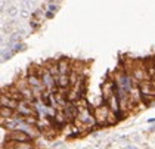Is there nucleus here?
I'll use <instances>...</instances> for the list:
<instances>
[{
  "mask_svg": "<svg viewBox=\"0 0 155 149\" xmlns=\"http://www.w3.org/2000/svg\"><path fill=\"white\" fill-rule=\"evenodd\" d=\"M112 114V111L109 109V106L106 105V104H103L102 102V105L101 106H98L96 109H95V118H96V124L99 127H108L106 126V122H108V118H109V115Z\"/></svg>",
  "mask_w": 155,
  "mask_h": 149,
  "instance_id": "obj_1",
  "label": "nucleus"
},
{
  "mask_svg": "<svg viewBox=\"0 0 155 149\" xmlns=\"http://www.w3.org/2000/svg\"><path fill=\"white\" fill-rule=\"evenodd\" d=\"M16 112H18L21 117H36V118L38 120V114H37V111H36V106H34L31 102H27V101L19 102V106H18Z\"/></svg>",
  "mask_w": 155,
  "mask_h": 149,
  "instance_id": "obj_2",
  "label": "nucleus"
},
{
  "mask_svg": "<svg viewBox=\"0 0 155 149\" xmlns=\"http://www.w3.org/2000/svg\"><path fill=\"white\" fill-rule=\"evenodd\" d=\"M3 142H31L33 143V137L24 130H13L5 137Z\"/></svg>",
  "mask_w": 155,
  "mask_h": 149,
  "instance_id": "obj_3",
  "label": "nucleus"
},
{
  "mask_svg": "<svg viewBox=\"0 0 155 149\" xmlns=\"http://www.w3.org/2000/svg\"><path fill=\"white\" fill-rule=\"evenodd\" d=\"M62 111H64V114H65L66 121H68V122H74L77 120V117H78V112H80L77 102H68V104H66V106Z\"/></svg>",
  "mask_w": 155,
  "mask_h": 149,
  "instance_id": "obj_4",
  "label": "nucleus"
},
{
  "mask_svg": "<svg viewBox=\"0 0 155 149\" xmlns=\"http://www.w3.org/2000/svg\"><path fill=\"white\" fill-rule=\"evenodd\" d=\"M2 93H3V94H6V96H9L10 99H13V101H16V102H22V101H24V96H22L21 90L16 87V84L9 86L8 89H3V90H2Z\"/></svg>",
  "mask_w": 155,
  "mask_h": 149,
  "instance_id": "obj_5",
  "label": "nucleus"
},
{
  "mask_svg": "<svg viewBox=\"0 0 155 149\" xmlns=\"http://www.w3.org/2000/svg\"><path fill=\"white\" fill-rule=\"evenodd\" d=\"M58 68H59V76H70V72L73 69L68 58H61L58 61Z\"/></svg>",
  "mask_w": 155,
  "mask_h": 149,
  "instance_id": "obj_6",
  "label": "nucleus"
},
{
  "mask_svg": "<svg viewBox=\"0 0 155 149\" xmlns=\"http://www.w3.org/2000/svg\"><path fill=\"white\" fill-rule=\"evenodd\" d=\"M0 106H6V108H10V109H18V106H19V102H16V101H13V99H10L9 96H6V94H3L2 93V96H0Z\"/></svg>",
  "mask_w": 155,
  "mask_h": 149,
  "instance_id": "obj_7",
  "label": "nucleus"
},
{
  "mask_svg": "<svg viewBox=\"0 0 155 149\" xmlns=\"http://www.w3.org/2000/svg\"><path fill=\"white\" fill-rule=\"evenodd\" d=\"M8 149H34L31 142H6Z\"/></svg>",
  "mask_w": 155,
  "mask_h": 149,
  "instance_id": "obj_8",
  "label": "nucleus"
},
{
  "mask_svg": "<svg viewBox=\"0 0 155 149\" xmlns=\"http://www.w3.org/2000/svg\"><path fill=\"white\" fill-rule=\"evenodd\" d=\"M56 87L61 90H68L71 87V80L70 76H59L56 78Z\"/></svg>",
  "mask_w": 155,
  "mask_h": 149,
  "instance_id": "obj_9",
  "label": "nucleus"
},
{
  "mask_svg": "<svg viewBox=\"0 0 155 149\" xmlns=\"http://www.w3.org/2000/svg\"><path fill=\"white\" fill-rule=\"evenodd\" d=\"M15 114H16L15 109H10V108H6V106H0V118H2V120L13 118Z\"/></svg>",
  "mask_w": 155,
  "mask_h": 149,
  "instance_id": "obj_10",
  "label": "nucleus"
},
{
  "mask_svg": "<svg viewBox=\"0 0 155 149\" xmlns=\"http://www.w3.org/2000/svg\"><path fill=\"white\" fill-rule=\"evenodd\" d=\"M139 97H140V101H142V104H143L145 106H151L152 102L155 101V99H152V97H149V96H146V94H140V93H139Z\"/></svg>",
  "mask_w": 155,
  "mask_h": 149,
  "instance_id": "obj_11",
  "label": "nucleus"
},
{
  "mask_svg": "<svg viewBox=\"0 0 155 149\" xmlns=\"http://www.w3.org/2000/svg\"><path fill=\"white\" fill-rule=\"evenodd\" d=\"M22 50H25V44L24 43H16L12 49V52L13 53H18V52H22Z\"/></svg>",
  "mask_w": 155,
  "mask_h": 149,
  "instance_id": "obj_12",
  "label": "nucleus"
},
{
  "mask_svg": "<svg viewBox=\"0 0 155 149\" xmlns=\"http://www.w3.org/2000/svg\"><path fill=\"white\" fill-rule=\"evenodd\" d=\"M12 55H15V53H13V52H8V53L2 52V62H5V61H9Z\"/></svg>",
  "mask_w": 155,
  "mask_h": 149,
  "instance_id": "obj_13",
  "label": "nucleus"
},
{
  "mask_svg": "<svg viewBox=\"0 0 155 149\" xmlns=\"http://www.w3.org/2000/svg\"><path fill=\"white\" fill-rule=\"evenodd\" d=\"M8 13H9L10 16H15V15L18 13V8H15V6H10V8L8 9Z\"/></svg>",
  "mask_w": 155,
  "mask_h": 149,
  "instance_id": "obj_14",
  "label": "nucleus"
},
{
  "mask_svg": "<svg viewBox=\"0 0 155 149\" xmlns=\"http://www.w3.org/2000/svg\"><path fill=\"white\" fill-rule=\"evenodd\" d=\"M19 38H21V36H19V33H15V34H12V38H10V43H15V44H16V41H19Z\"/></svg>",
  "mask_w": 155,
  "mask_h": 149,
  "instance_id": "obj_15",
  "label": "nucleus"
},
{
  "mask_svg": "<svg viewBox=\"0 0 155 149\" xmlns=\"http://www.w3.org/2000/svg\"><path fill=\"white\" fill-rule=\"evenodd\" d=\"M21 16H22V18H28V16H30V12H28L27 9H22V10H21Z\"/></svg>",
  "mask_w": 155,
  "mask_h": 149,
  "instance_id": "obj_16",
  "label": "nucleus"
},
{
  "mask_svg": "<svg viewBox=\"0 0 155 149\" xmlns=\"http://www.w3.org/2000/svg\"><path fill=\"white\" fill-rule=\"evenodd\" d=\"M56 9H58V6H56V5H53V3L49 6V12H52V13H55V12H56Z\"/></svg>",
  "mask_w": 155,
  "mask_h": 149,
  "instance_id": "obj_17",
  "label": "nucleus"
},
{
  "mask_svg": "<svg viewBox=\"0 0 155 149\" xmlns=\"http://www.w3.org/2000/svg\"><path fill=\"white\" fill-rule=\"evenodd\" d=\"M31 27H33V28H37V27H38V22H36V21H31Z\"/></svg>",
  "mask_w": 155,
  "mask_h": 149,
  "instance_id": "obj_18",
  "label": "nucleus"
},
{
  "mask_svg": "<svg viewBox=\"0 0 155 149\" xmlns=\"http://www.w3.org/2000/svg\"><path fill=\"white\" fill-rule=\"evenodd\" d=\"M46 18H49V19L53 18V13H52V12H47V13H46Z\"/></svg>",
  "mask_w": 155,
  "mask_h": 149,
  "instance_id": "obj_19",
  "label": "nucleus"
},
{
  "mask_svg": "<svg viewBox=\"0 0 155 149\" xmlns=\"http://www.w3.org/2000/svg\"><path fill=\"white\" fill-rule=\"evenodd\" d=\"M148 122H149V124H152V122H155V118H148Z\"/></svg>",
  "mask_w": 155,
  "mask_h": 149,
  "instance_id": "obj_20",
  "label": "nucleus"
},
{
  "mask_svg": "<svg viewBox=\"0 0 155 149\" xmlns=\"http://www.w3.org/2000/svg\"><path fill=\"white\" fill-rule=\"evenodd\" d=\"M149 81H151V84H152V86H154V87H155V77H154V78H151V80H149Z\"/></svg>",
  "mask_w": 155,
  "mask_h": 149,
  "instance_id": "obj_21",
  "label": "nucleus"
},
{
  "mask_svg": "<svg viewBox=\"0 0 155 149\" xmlns=\"http://www.w3.org/2000/svg\"><path fill=\"white\" fill-rule=\"evenodd\" d=\"M126 149H136V148H135V146H127Z\"/></svg>",
  "mask_w": 155,
  "mask_h": 149,
  "instance_id": "obj_22",
  "label": "nucleus"
},
{
  "mask_svg": "<svg viewBox=\"0 0 155 149\" xmlns=\"http://www.w3.org/2000/svg\"><path fill=\"white\" fill-rule=\"evenodd\" d=\"M3 149H5V148H3ZM6 149H8V148H6Z\"/></svg>",
  "mask_w": 155,
  "mask_h": 149,
  "instance_id": "obj_23",
  "label": "nucleus"
}]
</instances>
